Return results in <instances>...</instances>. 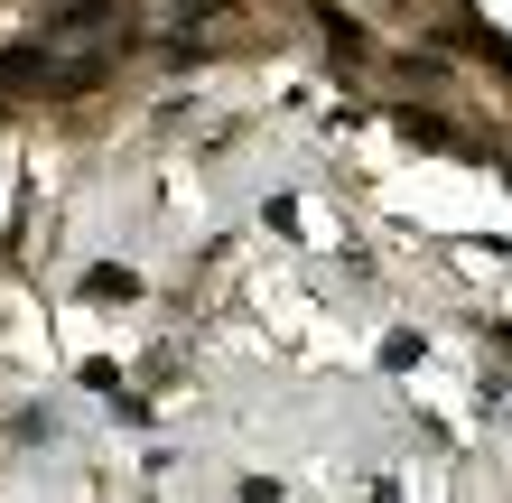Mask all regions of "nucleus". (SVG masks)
<instances>
[{
    "label": "nucleus",
    "mask_w": 512,
    "mask_h": 503,
    "mask_svg": "<svg viewBox=\"0 0 512 503\" xmlns=\"http://www.w3.org/2000/svg\"><path fill=\"white\" fill-rule=\"evenodd\" d=\"M84 299H94V308H122V299H140V280L131 271H94V280H84Z\"/></svg>",
    "instance_id": "7ed1b4c3"
},
{
    "label": "nucleus",
    "mask_w": 512,
    "mask_h": 503,
    "mask_svg": "<svg viewBox=\"0 0 512 503\" xmlns=\"http://www.w3.org/2000/svg\"><path fill=\"white\" fill-rule=\"evenodd\" d=\"M122 38H131V10L122 0H75V10H56V28H47V94H84V84H103L112 75V56H122Z\"/></svg>",
    "instance_id": "f257e3e1"
},
{
    "label": "nucleus",
    "mask_w": 512,
    "mask_h": 503,
    "mask_svg": "<svg viewBox=\"0 0 512 503\" xmlns=\"http://www.w3.org/2000/svg\"><path fill=\"white\" fill-rule=\"evenodd\" d=\"M401 131L419 140V150H457V159H485V150H475V140H466L457 122H438V112H401Z\"/></svg>",
    "instance_id": "f03ea898"
}]
</instances>
